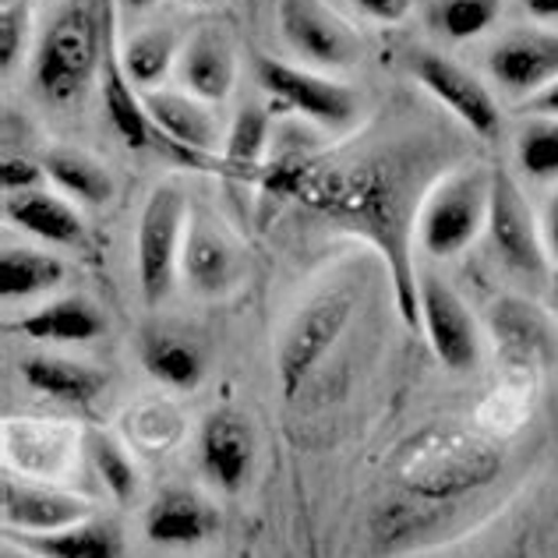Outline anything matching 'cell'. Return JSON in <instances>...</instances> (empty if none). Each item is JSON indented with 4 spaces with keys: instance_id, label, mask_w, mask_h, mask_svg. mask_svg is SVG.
I'll list each match as a JSON object with an SVG mask.
<instances>
[{
    "instance_id": "obj_39",
    "label": "cell",
    "mask_w": 558,
    "mask_h": 558,
    "mask_svg": "<svg viewBox=\"0 0 558 558\" xmlns=\"http://www.w3.org/2000/svg\"><path fill=\"white\" fill-rule=\"evenodd\" d=\"M0 558H43V555H36L33 548H25V545H19V541H8L4 545V551H0Z\"/></svg>"
},
{
    "instance_id": "obj_28",
    "label": "cell",
    "mask_w": 558,
    "mask_h": 558,
    "mask_svg": "<svg viewBox=\"0 0 558 558\" xmlns=\"http://www.w3.org/2000/svg\"><path fill=\"white\" fill-rule=\"evenodd\" d=\"M181 36L173 33L170 25H153L135 33L121 50V64L128 71L131 85L138 93H153L159 82H163L173 64L181 61Z\"/></svg>"
},
{
    "instance_id": "obj_32",
    "label": "cell",
    "mask_w": 558,
    "mask_h": 558,
    "mask_svg": "<svg viewBox=\"0 0 558 558\" xmlns=\"http://www.w3.org/2000/svg\"><path fill=\"white\" fill-rule=\"evenodd\" d=\"M531 304H502V312H495V329L502 332V343L509 357L517 364L534 361L545 350V326L534 318V312H523Z\"/></svg>"
},
{
    "instance_id": "obj_10",
    "label": "cell",
    "mask_w": 558,
    "mask_h": 558,
    "mask_svg": "<svg viewBox=\"0 0 558 558\" xmlns=\"http://www.w3.org/2000/svg\"><path fill=\"white\" fill-rule=\"evenodd\" d=\"M421 329L428 336L435 357L449 372H474L481 361V332L466 301L435 269L417 272Z\"/></svg>"
},
{
    "instance_id": "obj_42",
    "label": "cell",
    "mask_w": 558,
    "mask_h": 558,
    "mask_svg": "<svg viewBox=\"0 0 558 558\" xmlns=\"http://www.w3.org/2000/svg\"><path fill=\"white\" fill-rule=\"evenodd\" d=\"M8 4H19V0H0V8H8Z\"/></svg>"
},
{
    "instance_id": "obj_26",
    "label": "cell",
    "mask_w": 558,
    "mask_h": 558,
    "mask_svg": "<svg viewBox=\"0 0 558 558\" xmlns=\"http://www.w3.org/2000/svg\"><path fill=\"white\" fill-rule=\"evenodd\" d=\"M142 364L159 386L198 389L205 378V354L181 332H149L142 340Z\"/></svg>"
},
{
    "instance_id": "obj_34",
    "label": "cell",
    "mask_w": 558,
    "mask_h": 558,
    "mask_svg": "<svg viewBox=\"0 0 558 558\" xmlns=\"http://www.w3.org/2000/svg\"><path fill=\"white\" fill-rule=\"evenodd\" d=\"M43 181H47V170H43V163H33L28 156L4 153V159H0V187H4V198L25 195V191H39Z\"/></svg>"
},
{
    "instance_id": "obj_9",
    "label": "cell",
    "mask_w": 558,
    "mask_h": 558,
    "mask_svg": "<svg viewBox=\"0 0 558 558\" xmlns=\"http://www.w3.org/2000/svg\"><path fill=\"white\" fill-rule=\"evenodd\" d=\"M350 312H354V293L347 287H332L326 293H318L315 301H307L298 312V318L290 322L283 343H279V386H283L287 400L298 396L304 378L315 372V364L340 340V332L350 322Z\"/></svg>"
},
{
    "instance_id": "obj_16",
    "label": "cell",
    "mask_w": 558,
    "mask_h": 558,
    "mask_svg": "<svg viewBox=\"0 0 558 558\" xmlns=\"http://www.w3.org/2000/svg\"><path fill=\"white\" fill-rule=\"evenodd\" d=\"M71 452H75V432L57 421L11 417L4 424V457L11 466H19L22 477L50 481L64 474Z\"/></svg>"
},
{
    "instance_id": "obj_6",
    "label": "cell",
    "mask_w": 558,
    "mask_h": 558,
    "mask_svg": "<svg viewBox=\"0 0 558 558\" xmlns=\"http://www.w3.org/2000/svg\"><path fill=\"white\" fill-rule=\"evenodd\" d=\"M488 241L502 269L523 283H545L551 269L541 219L534 216L520 181L509 170H495L492 181V213H488Z\"/></svg>"
},
{
    "instance_id": "obj_41",
    "label": "cell",
    "mask_w": 558,
    "mask_h": 558,
    "mask_svg": "<svg viewBox=\"0 0 558 558\" xmlns=\"http://www.w3.org/2000/svg\"><path fill=\"white\" fill-rule=\"evenodd\" d=\"M178 4H184V8H209V4H216V0H178Z\"/></svg>"
},
{
    "instance_id": "obj_21",
    "label": "cell",
    "mask_w": 558,
    "mask_h": 558,
    "mask_svg": "<svg viewBox=\"0 0 558 558\" xmlns=\"http://www.w3.org/2000/svg\"><path fill=\"white\" fill-rule=\"evenodd\" d=\"M19 375L33 392L47 396L53 403L64 407H93L99 400L102 378L96 368H89L85 361H71V357H53V354H33L19 361Z\"/></svg>"
},
{
    "instance_id": "obj_25",
    "label": "cell",
    "mask_w": 558,
    "mask_h": 558,
    "mask_svg": "<svg viewBox=\"0 0 558 558\" xmlns=\"http://www.w3.org/2000/svg\"><path fill=\"white\" fill-rule=\"evenodd\" d=\"M43 558H124V537L110 520H82L53 534H11Z\"/></svg>"
},
{
    "instance_id": "obj_23",
    "label": "cell",
    "mask_w": 558,
    "mask_h": 558,
    "mask_svg": "<svg viewBox=\"0 0 558 558\" xmlns=\"http://www.w3.org/2000/svg\"><path fill=\"white\" fill-rule=\"evenodd\" d=\"M272 149V121L262 102L247 99L244 107L233 113L230 131L223 138V178L238 187L255 184Z\"/></svg>"
},
{
    "instance_id": "obj_13",
    "label": "cell",
    "mask_w": 558,
    "mask_h": 558,
    "mask_svg": "<svg viewBox=\"0 0 558 558\" xmlns=\"http://www.w3.org/2000/svg\"><path fill=\"white\" fill-rule=\"evenodd\" d=\"M488 75L512 99H531L558 78V28L509 33L488 50Z\"/></svg>"
},
{
    "instance_id": "obj_38",
    "label": "cell",
    "mask_w": 558,
    "mask_h": 558,
    "mask_svg": "<svg viewBox=\"0 0 558 558\" xmlns=\"http://www.w3.org/2000/svg\"><path fill=\"white\" fill-rule=\"evenodd\" d=\"M523 14L534 19L537 25L558 28V0H523Z\"/></svg>"
},
{
    "instance_id": "obj_7",
    "label": "cell",
    "mask_w": 558,
    "mask_h": 558,
    "mask_svg": "<svg viewBox=\"0 0 558 558\" xmlns=\"http://www.w3.org/2000/svg\"><path fill=\"white\" fill-rule=\"evenodd\" d=\"M279 36L301 64L315 71H350L361 64L364 43L343 14L322 0H279L276 8Z\"/></svg>"
},
{
    "instance_id": "obj_4",
    "label": "cell",
    "mask_w": 558,
    "mask_h": 558,
    "mask_svg": "<svg viewBox=\"0 0 558 558\" xmlns=\"http://www.w3.org/2000/svg\"><path fill=\"white\" fill-rule=\"evenodd\" d=\"M255 78L262 85V93H266L276 107L293 110L322 131L343 135V131H350L361 121V110H364L361 93L329 78V75H322L315 68L290 64V61H279V57L258 53Z\"/></svg>"
},
{
    "instance_id": "obj_31",
    "label": "cell",
    "mask_w": 558,
    "mask_h": 558,
    "mask_svg": "<svg viewBox=\"0 0 558 558\" xmlns=\"http://www.w3.org/2000/svg\"><path fill=\"white\" fill-rule=\"evenodd\" d=\"M85 449H89L102 488H107L121 506L135 502V495H138V466L131 463L128 449L117 442L113 435H107V432H89V442H85Z\"/></svg>"
},
{
    "instance_id": "obj_27",
    "label": "cell",
    "mask_w": 558,
    "mask_h": 558,
    "mask_svg": "<svg viewBox=\"0 0 558 558\" xmlns=\"http://www.w3.org/2000/svg\"><path fill=\"white\" fill-rule=\"evenodd\" d=\"M64 283V262L28 244H8L0 252V293L4 301H28Z\"/></svg>"
},
{
    "instance_id": "obj_15",
    "label": "cell",
    "mask_w": 558,
    "mask_h": 558,
    "mask_svg": "<svg viewBox=\"0 0 558 558\" xmlns=\"http://www.w3.org/2000/svg\"><path fill=\"white\" fill-rule=\"evenodd\" d=\"M198 460L202 474L223 495L244 492L255 463V438L247 421L233 410H216V414L205 417L198 432Z\"/></svg>"
},
{
    "instance_id": "obj_2",
    "label": "cell",
    "mask_w": 558,
    "mask_h": 558,
    "mask_svg": "<svg viewBox=\"0 0 558 558\" xmlns=\"http://www.w3.org/2000/svg\"><path fill=\"white\" fill-rule=\"evenodd\" d=\"M392 470L400 488L417 502H452L492 484L502 470V452L466 424L438 421L407 438Z\"/></svg>"
},
{
    "instance_id": "obj_3",
    "label": "cell",
    "mask_w": 558,
    "mask_h": 558,
    "mask_svg": "<svg viewBox=\"0 0 558 558\" xmlns=\"http://www.w3.org/2000/svg\"><path fill=\"white\" fill-rule=\"evenodd\" d=\"M492 181L488 167H460L435 181L417 213V244L432 258H457L484 230L492 213Z\"/></svg>"
},
{
    "instance_id": "obj_40",
    "label": "cell",
    "mask_w": 558,
    "mask_h": 558,
    "mask_svg": "<svg viewBox=\"0 0 558 558\" xmlns=\"http://www.w3.org/2000/svg\"><path fill=\"white\" fill-rule=\"evenodd\" d=\"M124 11H131V14H142V11H149V8H156L159 0H117Z\"/></svg>"
},
{
    "instance_id": "obj_30",
    "label": "cell",
    "mask_w": 558,
    "mask_h": 558,
    "mask_svg": "<svg viewBox=\"0 0 558 558\" xmlns=\"http://www.w3.org/2000/svg\"><path fill=\"white\" fill-rule=\"evenodd\" d=\"M517 167L526 181H558V117H531L517 131Z\"/></svg>"
},
{
    "instance_id": "obj_8",
    "label": "cell",
    "mask_w": 558,
    "mask_h": 558,
    "mask_svg": "<svg viewBox=\"0 0 558 558\" xmlns=\"http://www.w3.org/2000/svg\"><path fill=\"white\" fill-rule=\"evenodd\" d=\"M407 68L421 89L438 107H446L463 128L474 131L477 138L492 142L495 135H502V107H498L495 93L470 68L438 50H410Z\"/></svg>"
},
{
    "instance_id": "obj_1",
    "label": "cell",
    "mask_w": 558,
    "mask_h": 558,
    "mask_svg": "<svg viewBox=\"0 0 558 558\" xmlns=\"http://www.w3.org/2000/svg\"><path fill=\"white\" fill-rule=\"evenodd\" d=\"M113 36V0H61L33 47V85L53 107L82 102Z\"/></svg>"
},
{
    "instance_id": "obj_14",
    "label": "cell",
    "mask_w": 558,
    "mask_h": 558,
    "mask_svg": "<svg viewBox=\"0 0 558 558\" xmlns=\"http://www.w3.org/2000/svg\"><path fill=\"white\" fill-rule=\"evenodd\" d=\"M145 113L153 117L159 135L167 142L170 156H181L187 163H198L209 156L219 142V117L213 113V102L191 96L184 89H153L142 93Z\"/></svg>"
},
{
    "instance_id": "obj_18",
    "label": "cell",
    "mask_w": 558,
    "mask_h": 558,
    "mask_svg": "<svg viewBox=\"0 0 558 558\" xmlns=\"http://www.w3.org/2000/svg\"><path fill=\"white\" fill-rule=\"evenodd\" d=\"M102 107H107L110 124L128 149H135V153L163 149L167 153L163 135H159V128L153 124V117L145 113V102L121 64V50L113 47V36H110L107 57H102Z\"/></svg>"
},
{
    "instance_id": "obj_37",
    "label": "cell",
    "mask_w": 558,
    "mask_h": 558,
    "mask_svg": "<svg viewBox=\"0 0 558 558\" xmlns=\"http://www.w3.org/2000/svg\"><path fill=\"white\" fill-rule=\"evenodd\" d=\"M523 110L531 117H558V78L548 85V89H541L537 96L526 99Z\"/></svg>"
},
{
    "instance_id": "obj_20",
    "label": "cell",
    "mask_w": 558,
    "mask_h": 558,
    "mask_svg": "<svg viewBox=\"0 0 558 558\" xmlns=\"http://www.w3.org/2000/svg\"><path fill=\"white\" fill-rule=\"evenodd\" d=\"M4 216L19 230L33 233V238L43 244L85 247V223L75 209V202L61 198V195H50L47 187L4 198Z\"/></svg>"
},
{
    "instance_id": "obj_24",
    "label": "cell",
    "mask_w": 558,
    "mask_h": 558,
    "mask_svg": "<svg viewBox=\"0 0 558 558\" xmlns=\"http://www.w3.org/2000/svg\"><path fill=\"white\" fill-rule=\"evenodd\" d=\"M39 163L47 170V181L75 205H89V209L110 205L117 184L107 163H99L96 156L71 149V145H53V149L43 153Z\"/></svg>"
},
{
    "instance_id": "obj_11",
    "label": "cell",
    "mask_w": 558,
    "mask_h": 558,
    "mask_svg": "<svg viewBox=\"0 0 558 558\" xmlns=\"http://www.w3.org/2000/svg\"><path fill=\"white\" fill-rule=\"evenodd\" d=\"M181 276L202 298H223L244 276V252L209 209H195L184 230Z\"/></svg>"
},
{
    "instance_id": "obj_12",
    "label": "cell",
    "mask_w": 558,
    "mask_h": 558,
    "mask_svg": "<svg viewBox=\"0 0 558 558\" xmlns=\"http://www.w3.org/2000/svg\"><path fill=\"white\" fill-rule=\"evenodd\" d=\"M0 517L8 531L22 534H53L64 526H75L93 517L89 498L68 488H57L50 481L14 477L8 474L0 484Z\"/></svg>"
},
{
    "instance_id": "obj_17",
    "label": "cell",
    "mask_w": 558,
    "mask_h": 558,
    "mask_svg": "<svg viewBox=\"0 0 558 558\" xmlns=\"http://www.w3.org/2000/svg\"><path fill=\"white\" fill-rule=\"evenodd\" d=\"M181 89L205 102H223L238 82V57H233L230 39L219 28H198L184 43L178 61Z\"/></svg>"
},
{
    "instance_id": "obj_36",
    "label": "cell",
    "mask_w": 558,
    "mask_h": 558,
    "mask_svg": "<svg viewBox=\"0 0 558 558\" xmlns=\"http://www.w3.org/2000/svg\"><path fill=\"white\" fill-rule=\"evenodd\" d=\"M541 233H545V247H548L551 266L558 269V191L548 198L545 213H541Z\"/></svg>"
},
{
    "instance_id": "obj_19",
    "label": "cell",
    "mask_w": 558,
    "mask_h": 558,
    "mask_svg": "<svg viewBox=\"0 0 558 558\" xmlns=\"http://www.w3.org/2000/svg\"><path fill=\"white\" fill-rule=\"evenodd\" d=\"M216 526H219L216 509L187 488L163 492L149 506V512H145V537L153 545H167V548L202 545V541H209L216 534Z\"/></svg>"
},
{
    "instance_id": "obj_29",
    "label": "cell",
    "mask_w": 558,
    "mask_h": 558,
    "mask_svg": "<svg viewBox=\"0 0 558 558\" xmlns=\"http://www.w3.org/2000/svg\"><path fill=\"white\" fill-rule=\"evenodd\" d=\"M502 14V0H432L428 22L442 39L466 43L484 36Z\"/></svg>"
},
{
    "instance_id": "obj_22",
    "label": "cell",
    "mask_w": 558,
    "mask_h": 558,
    "mask_svg": "<svg viewBox=\"0 0 558 558\" xmlns=\"http://www.w3.org/2000/svg\"><path fill=\"white\" fill-rule=\"evenodd\" d=\"M107 322L85 298H61L47 301L36 312L22 315L11 322L8 332H19L33 343H53V347H71V343H93L102 336Z\"/></svg>"
},
{
    "instance_id": "obj_33",
    "label": "cell",
    "mask_w": 558,
    "mask_h": 558,
    "mask_svg": "<svg viewBox=\"0 0 558 558\" xmlns=\"http://www.w3.org/2000/svg\"><path fill=\"white\" fill-rule=\"evenodd\" d=\"M28 47V8L22 4H8L0 8V71L4 78L14 75V64L25 57Z\"/></svg>"
},
{
    "instance_id": "obj_35",
    "label": "cell",
    "mask_w": 558,
    "mask_h": 558,
    "mask_svg": "<svg viewBox=\"0 0 558 558\" xmlns=\"http://www.w3.org/2000/svg\"><path fill=\"white\" fill-rule=\"evenodd\" d=\"M354 8L378 25H400L414 11V0H354Z\"/></svg>"
},
{
    "instance_id": "obj_5",
    "label": "cell",
    "mask_w": 558,
    "mask_h": 558,
    "mask_svg": "<svg viewBox=\"0 0 558 558\" xmlns=\"http://www.w3.org/2000/svg\"><path fill=\"white\" fill-rule=\"evenodd\" d=\"M187 198L178 184H156L142 205L135 230V266L142 301L156 307L173 290V276L181 272V247L187 230Z\"/></svg>"
}]
</instances>
